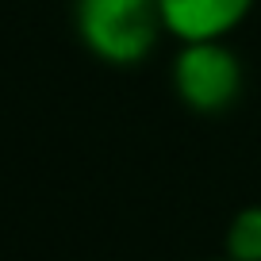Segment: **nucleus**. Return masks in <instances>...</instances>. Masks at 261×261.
<instances>
[{"mask_svg":"<svg viewBox=\"0 0 261 261\" xmlns=\"http://www.w3.org/2000/svg\"><path fill=\"white\" fill-rule=\"evenodd\" d=\"M73 31L96 62L130 69L158 50L165 23L158 0H73Z\"/></svg>","mask_w":261,"mask_h":261,"instance_id":"obj_1","label":"nucleus"},{"mask_svg":"<svg viewBox=\"0 0 261 261\" xmlns=\"http://www.w3.org/2000/svg\"><path fill=\"white\" fill-rule=\"evenodd\" d=\"M223 257L261 261V204H246L227 219L223 230Z\"/></svg>","mask_w":261,"mask_h":261,"instance_id":"obj_4","label":"nucleus"},{"mask_svg":"<svg viewBox=\"0 0 261 261\" xmlns=\"http://www.w3.org/2000/svg\"><path fill=\"white\" fill-rule=\"evenodd\" d=\"M204 261H230V257H223V253H219V257H204Z\"/></svg>","mask_w":261,"mask_h":261,"instance_id":"obj_5","label":"nucleus"},{"mask_svg":"<svg viewBox=\"0 0 261 261\" xmlns=\"http://www.w3.org/2000/svg\"><path fill=\"white\" fill-rule=\"evenodd\" d=\"M173 96L196 115H223L238 104L246 89V65L227 39L177 42L169 62Z\"/></svg>","mask_w":261,"mask_h":261,"instance_id":"obj_2","label":"nucleus"},{"mask_svg":"<svg viewBox=\"0 0 261 261\" xmlns=\"http://www.w3.org/2000/svg\"><path fill=\"white\" fill-rule=\"evenodd\" d=\"M257 0H158L165 35L177 42L227 39L246 23Z\"/></svg>","mask_w":261,"mask_h":261,"instance_id":"obj_3","label":"nucleus"}]
</instances>
